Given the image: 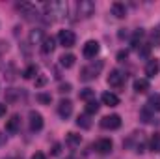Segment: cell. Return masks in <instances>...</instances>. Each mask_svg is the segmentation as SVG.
<instances>
[{
  "mask_svg": "<svg viewBox=\"0 0 160 159\" xmlns=\"http://www.w3.org/2000/svg\"><path fill=\"white\" fill-rule=\"evenodd\" d=\"M97 111H99V103L95 99H91V101L86 103V114H95Z\"/></svg>",
  "mask_w": 160,
  "mask_h": 159,
  "instance_id": "25",
  "label": "cell"
},
{
  "mask_svg": "<svg viewBox=\"0 0 160 159\" xmlns=\"http://www.w3.org/2000/svg\"><path fill=\"white\" fill-rule=\"evenodd\" d=\"M17 9L21 11V15H22L26 21H36V19H38V9H36V6H32L30 2H21V4H17Z\"/></svg>",
  "mask_w": 160,
  "mask_h": 159,
  "instance_id": "2",
  "label": "cell"
},
{
  "mask_svg": "<svg viewBox=\"0 0 160 159\" xmlns=\"http://www.w3.org/2000/svg\"><path fill=\"white\" fill-rule=\"evenodd\" d=\"M6 109H8V105H6V103H0V116L6 114Z\"/></svg>",
  "mask_w": 160,
  "mask_h": 159,
  "instance_id": "35",
  "label": "cell"
},
{
  "mask_svg": "<svg viewBox=\"0 0 160 159\" xmlns=\"http://www.w3.org/2000/svg\"><path fill=\"white\" fill-rule=\"evenodd\" d=\"M67 144L69 146H78L80 142H82V137L80 135H77V133H67Z\"/></svg>",
  "mask_w": 160,
  "mask_h": 159,
  "instance_id": "23",
  "label": "cell"
},
{
  "mask_svg": "<svg viewBox=\"0 0 160 159\" xmlns=\"http://www.w3.org/2000/svg\"><path fill=\"white\" fill-rule=\"evenodd\" d=\"M123 82H125V75L121 73L119 69H112L110 75H108V84H110L112 88H121Z\"/></svg>",
  "mask_w": 160,
  "mask_h": 159,
  "instance_id": "7",
  "label": "cell"
},
{
  "mask_svg": "<svg viewBox=\"0 0 160 159\" xmlns=\"http://www.w3.org/2000/svg\"><path fill=\"white\" fill-rule=\"evenodd\" d=\"M4 140H6V137H4V135H2V133H0V144H2V142H4Z\"/></svg>",
  "mask_w": 160,
  "mask_h": 159,
  "instance_id": "37",
  "label": "cell"
},
{
  "mask_svg": "<svg viewBox=\"0 0 160 159\" xmlns=\"http://www.w3.org/2000/svg\"><path fill=\"white\" fill-rule=\"evenodd\" d=\"M160 66H158V60L157 58H151L149 62H147V66H145V75H147V79H153L157 73H158Z\"/></svg>",
  "mask_w": 160,
  "mask_h": 159,
  "instance_id": "13",
  "label": "cell"
},
{
  "mask_svg": "<svg viewBox=\"0 0 160 159\" xmlns=\"http://www.w3.org/2000/svg\"><path fill=\"white\" fill-rule=\"evenodd\" d=\"M142 38H143V30L140 28V30H136V32H134V36H132V45H134V47H138V41L142 40Z\"/></svg>",
  "mask_w": 160,
  "mask_h": 159,
  "instance_id": "27",
  "label": "cell"
},
{
  "mask_svg": "<svg viewBox=\"0 0 160 159\" xmlns=\"http://www.w3.org/2000/svg\"><path fill=\"white\" fill-rule=\"evenodd\" d=\"M140 54H142V56H147V54H149V47H142Z\"/></svg>",
  "mask_w": 160,
  "mask_h": 159,
  "instance_id": "36",
  "label": "cell"
},
{
  "mask_svg": "<svg viewBox=\"0 0 160 159\" xmlns=\"http://www.w3.org/2000/svg\"><path fill=\"white\" fill-rule=\"evenodd\" d=\"M112 13H114L118 19L127 17V8H125V4H121V2H114V4H112Z\"/></svg>",
  "mask_w": 160,
  "mask_h": 159,
  "instance_id": "15",
  "label": "cell"
},
{
  "mask_svg": "<svg viewBox=\"0 0 160 159\" xmlns=\"http://www.w3.org/2000/svg\"><path fill=\"white\" fill-rule=\"evenodd\" d=\"M43 30H32L30 32V43H34V45H41L43 43Z\"/></svg>",
  "mask_w": 160,
  "mask_h": 159,
  "instance_id": "21",
  "label": "cell"
},
{
  "mask_svg": "<svg viewBox=\"0 0 160 159\" xmlns=\"http://www.w3.org/2000/svg\"><path fill=\"white\" fill-rule=\"evenodd\" d=\"M101 127H102V129H110V131L119 129V127H121V116H119V114L104 116V118L101 120Z\"/></svg>",
  "mask_w": 160,
  "mask_h": 159,
  "instance_id": "4",
  "label": "cell"
},
{
  "mask_svg": "<svg viewBox=\"0 0 160 159\" xmlns=\"http://www.w3.org/2000/svg\"><path fill=\"white\" fill-rule=\"evenodd\" d=\"M58 114L62 118H69L73 114V101L71 99H62L58 103Z\"/></svg>",
  "mask_w": 160,
  "mask_h": 159,
  "instance_id": "8",
  "label": "cell"
},
{
  "mask_svg": "<svg viewBox=\"0 0 160 159\" xmlns=\"http://www.w3.org/2000/svg\"><path fill=\"white\" fill-rule=\"evenodd\" d=\"M101 101H102L104 105H108V107H118V105H119V97H118L114 92H104V94L101 96Z\"/></svg>",
  "mask_w": 160,
  "mask_h": 159,
  "instance_id": "12",
  "label": "cell"
},
{
  "mask_svg": "<svg viewBox=\"0 0 160 159\" xmlns=\"http://www.w3.org/2000/svg\"><path fill=\"white\" fill-rule=\"evenodd\" d=\"M28 118H30V129L32 131H41L43 129V116H41L38 111H30V114H28Z\"/></svg>",
  "mask_w": 160,
  "mask_h": 159,
  "instance_id": "11",
  "label": "cell"
},
{
  "mask_svg": "<svg viewBox=\"0 0 160 159\" xmlns=\"http://www.w3.org/2000/svg\"><path fill=\"white\" fill-rule=\"evenodd\" d=\"M93 11H95V4L91 0H80L78 4H77V13H78V17H82V19L91 17Z\"/></svg>",
  "mask_w": 160,
  "mask_h": 159,
  "instance_id": "3",
  "label": "cell"
},
{
  "mask_svg": "<svg viewBox=\"0 0 160 159\" xmlns=\"http://www.w3.org/2000/svg\"><path fill=\"white\" fill-rule=\"evenodd\" d=\"M142 118H143V122H151V114L147 111H142Z\"/></svg>",
  "mask_w": 160,
  "mask_h": 159,
  "instance_id": "33",
  "label": "cell"
},
{
  "mask_svg": "<svg viewBox=\"0 0 160 159\" xmlns=\"http://www.w3.org/2000/svg\"><path fill=\"white\" fill-rule=\"evenodd\" d=\"M147 109L149 111H160V94H155L147 99Z\"/></svg>",
  "mask_w": 160,
  "mask_h": 159,
  "instance_id": "19",
  "label": "cell"
},
{
  "mask_svg": "<svg viewBox=\"0 0 160 159\" xmlns=\"http://www.w3.org/2000/svg\"><path fill=\"white\" fill-rule=\"evenodd\" d=\"M149 90V80L147 79H136L134 80V92L138 94H145Z\"/></svg>",
  "mask_w": 160,
  "mask_h": 159,
  "instance_id": "16",
  "label": "cell"
},
{
  "mask_svg": "<svg viewBox=\"0 0 160 159\" xmlns=\"http://www.w3.org/2000/svg\"><path fill=\"white\" fill-rule=\"evenodd\" d=\"M54 38H45L43 40V43H41V52L43 54H50L52 51H54Z\"/></svg>",
  "mask_w": 160,
  "mask_h": 159,
  "instance_id": "17",
  "label": "cell"
},
{
  "mask_svg": "<svg viewBox=\"0 0 160 159\" xmlns=\"http://www.w3.org/2000/svg\"><path fill=\"white\" fill-rule=\"evenodd\" d=\"M95 97V92L91 90V88H84L82 92H80V99H84V101H91Z\"/></svg>",
  "mask_w": 160,
  "mask_h": 159,
  "instance_id": "26",
  "label": "cell"
},
{
  "mask_svg": "<svg viewBox=\"0 0 160 159\" xmlns=\"http://www.w3.org/2000/svg\"><path fill=\"white\" fill-rule=\"evenodd\" d=\"M77 125L82 127V129H89L91 127V120H89V114H82L77 118Z\"/></svg>",
  "mask_w": 160,
  "mask_h": 159,
  "instance_id": "22",
  "label": "cell"
},
{
  "mask_svg": "<svg viewBox=\"0 0 160 159\" xmlns=\"http://www.w3.org/2000/svg\"><path fill=\"white\" fill-rule=\"evenodd\" d=\"M99 51H101V45L95 40H89L84 45V56H86V58H95V56L99 54Z\"/></svg>",
  "mask_w": 160,
  "mask_h": 159,
  "instance_id": "10",
  "label": "cell"
},
{
  "mask_svg": "<svg viewBox=\"0 0 160 159\" xmlns=\"http://www.w3.org/2000/svg\"><path fill=\"white\" fill-rule=\"evenodd\" d=\"M0 66H2V60H0Z\"/></svg>",
  "mask_w": 160,
  "mask_h": 159,
  "instance_id": "38",
  "label": "cell"
},
{
  "mask_svg": "<svg viewBox=\"0 0 160 159\" xmlns=\"http://www.w3.org/2000/svg\"><path fill=\"white\" fill-rule=\"evenodd\" d=\"M60 148H62V146H60V144L56 142V144L52 146V156H60Z\"/></svg>",
  "mask_w": 160,
  "mask_h": 159,
  "instance_id": "32",
  "label": "cell"
},
{
  "mask_svg": "<svg viewBox=\"0 0 160 159\" xmlns=\"http://www.w3.org/2000/svg\"><path fill=\"white\" fill-rule=\"evenodd\" d=\"M38 101H39V103H45V105H50L52 97H50L48 94H38Z\"/></svg>",
  "mask_w": 160,
  "mask_h": 159,
  "instance_id": "28",
  "label": "cell"
},
{
  "mask_svg": "<svg viewBox=\"0 0 160 159\" xmlns=\"http://www.w3.org/2000/svg\"><path fill=\"white\" fill-rule=\"evenodd\" d=\"M127 58H128V52H127V51H119V52H118V60H119V62H125Z\"/></svg>",
  "mask_w": 160,
  "mask_h": 159,
  "instance_id": "30",
  "label": "cell"
},
{
  "mask_svg": "<svg viewBox=\"0 0 160 159\" xmlns=\"http://www.w3.org/2000/svg\"><path fill=\"white\" fill-rule=\"evenodd\" d=\"M75 60H77V58H75V54H63V56L60 58V64H62L63 68H67V69H69V68H73V66H75Z\"/></svg>",
  "mask_w": 160,
  "mask_h": 159,
  "instance_id": "20",
  "label": "cell"
},
{
  "mask_svg": "<svg viewBox=\"0 0 160 159\" xmlns=\"http://www.w3.org/2000/svg\"><path fill=\"white\" fill-rule=\"evenodd\" d=\"M32 159H47V156H45V154H41V152H36V154L32 156Z\"/></svg>",
  "mask_w": 160,
  "mask_h": 159,
  "instance_id": "34",
  "label": "cell"
},
{
  "mask_svg": "<svg viewBox=\"0 0 160 159\" xmlns=\"http://www.w3.org/2000/svg\"><path fill=\"white\" fill-rule=\"evenodd\" d=\"M67 13V6L63 2H50V4H45V19L47 23H52L56 19H62L63 15Z\"/></svg>",
  "mask_w": 160,
  "mask_h": 159,
  "instance_id": "1",
  "label": "cell"
},
{
  "mask_svg": "<svg viewBox=\"0 0 160 159\" xmlns=\"http://www.w3.org/2000/svg\"><path fill=\"white\" fill-rule=\"evenodd\" d=\"M102 69V62L95 68V64H91V66H88V68H84L82 71H80V79L82 80H91V79H95L97 75H99V71Z\"/></svg>",
  "mask_w": 160,
  "mask_h": 159,
  "instance_id": "6",
  "label": "cell"
},
{
  "mask_svg": "<svg viewBox=\"0 0 160 159\" xmlns=\"http://www.w3.org/2000/svg\"><path fill=\"white\" fill-rule=\"evenodd\" d=\"M45 82H47V77H43V75H38V79H36V86H38V88H41Z\"/></svg>",
  "mask_w": 160,
  "mask_h": 159,
  "instance_id": "31",
  "label": "cell"
},
{
  "mask_svg": "<svg viewBox=\"0 0 160 159\" xmlns=\"http://www.w3.org/2000/svg\"><path fill=\"white\" fill-rule=\"evenodd\" d=\"M58 41H60V45H63V47H73L75 41H77V36H75L73 30H60Z\"/></svg>",
  "mask_w": 160,
  "mask_h": 159,
  "instance_id": "5",
  "label": "cell"
},
{
  "mask_svg": "<svg viewBox=\"0 0 160 159\" xmlns=\"http://www.w3.org/2000/svg\"><path fill=\"white\" fill-rule=\"evenodd\" d=\"M60 92H62V94H67V92H71V84H69V82H65V84H60Z\"/></svg>",
  "mask_w": 160,
  "mask_h": 159,
  "instance_id": "29",
  "label": "cell"
},
{
  "mask_svg": "<svg viewBox=\"0 0 160 159\" xmlns=\"http://www.w3.org/2000/svg\"><path fill=\"white\" fill-rule=\"evenodd\" d=\"M22 77H24V79H34V77H38V66H28V68L22 71Z\"/></svg>",
  "mask_w": 160,
  "mask_h": 159,
  "instance_id": "24",
  "label": "cell"
},
{
  "mask_svg": "<svg viewBox=\"0 0 160 159\" xmlns=\"http://www.w3.org/2000/svg\"><path fill=\"white\" fill-rule=\"evenodd\" d=\"M21 129V118H19V114H13L11 118L6 122V131H9V133H17Z\"/></svg>",
  "mask_w": 160,
  "mask_h": 159,
  "instance_id": "14",
  "label": "cell"
},
{
  "mask_svg": "<svg viewBox=\"0 0 160 159\" xmlns=\"http://www.w3.org/2000/svg\"><path fill=\"white\" fill-rule=\"evenodd\" d=\"M149 150L151 152H160V133H153L149 139Z\"/></svg>",
  "mask_w": 160,
  "mask_h": 159,
  "instance_id": "18",
  "label": "cell"
},
{
  "mask_svg": "<svg viewBox=\"0 0 160 159\" xmlns=\"http://www.w3.org/2000/svg\"><path fill=\"white\" fill-rule=\"evenodd\" d=\"M112 148H114V142H112L110 139H101V140H97V144H95V152L101 154V156L110 154Z\"/></svg>",
  "mask_w": 160,
  "mask_h": 159,
  "instance_id": "9",
  "label": "cell"
}]
</instances>
